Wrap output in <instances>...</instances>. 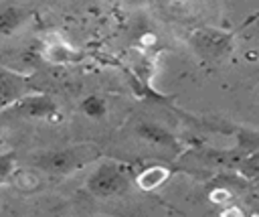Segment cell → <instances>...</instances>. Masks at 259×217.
<instances>
[{
    "label": "cell",
    "mask_w": 259,
    "mask_h": 217,
    "mask_svg": "<svg viewBox=\"0 0 259 217\" xmlns=\"http://www.w3.org/2000/svg\"><path fill=\"white\" fill-rule=\"evenodd\" d=\"M97 154H99V150L95 146L77 144V146H69V148L38 154L32 162H34V166H38L40 170H47L51 174H69V172L89 164Z\"/></svg>",
    "instance_id": "6da1fadb"
},
{
    "label": "cell",
    "mask_w": 259,
    "mask_h": 217,
    "mask_svg": "<svg viewBox=\"0 0 259 217\" xmlns=\"http://www.w3.org/2000/svg\"><path fill=\"white\" fill-rule=\"evenodd\" d=\"M2 118H12V120H49L57 122L59 110L57 103L45 95V93H34L28 91L26 95L18 97L14 103L4 107Z\"/></svg>",
    "instance_id": "7a4b0ae2"
},
{
    "label": "cell",
    "mask_w": 259,
    "mask_h": 217,
    "mask_svg": "<svg viewBox=\"0 0 259 217\" xmlns=\"http://www.w3.org/2000/svg\"><path fill=\"white\" fill-rule=\"evenodd\" d=\"M127 185H130V178L125 170L115 162H103L87 176V189L95 197L119 195L127 189Z\"/></svg>",
    "instance_id": "3957f363"
},
{
    "label": "cell",
    "mask_w": 259,
    "mask_h": 217,
    "mask_svg": "<svg viewBox=\"0 0 259 217\" xmlns=\"http://www.w3.org/2000/svg\"><path fill=\"white\" fill-rule=\"evenodd\" d=\"M192 43L198 49V53L214 59V57H221L229 51L231 37L221 32V30H214V28H202V30H196L192 34Z\"/></svg>",
    "instance_id": "277c9868"
},
{
    "label": "cell",
    "mask_w": 259,
    "mask_h": 217,
    "mask_svg": "<svg viewBox=\"0 0 259 217\" xmlns=\"http://www.w3.org/2000/svg\"><path fill=\"white\" fill-rule=\"evenodd\" d=\"M30 91V81L26 75L0 69V107H8L18 97L26 95Z\"/></svg>",
    "instance_id": "5b68a950"
},
{
    "label": "cell",
    "mask_w": 259,
    "mask_h": 217,
    "mask_svg": "<svg viewBox=\"0 0 259 217\" xmlns=\"http://www.w3.org/2000/svg\"><path fill=\"white\" fill-rule=\"evenodd\" d=\"M170 176V170L162 164H154V166H148L144 168L138 176H136V185L142 189V191H154L158 189L160 185H164Z\"/></svg>",
    "instance_id": "8992f818"
},
{
    "label": "cell",
    "mask_w": 259,
    "mask_h": 217,
    "mask_svg": "<svg viewBox=\"0 0 259 217\" xmlns=\"http://www.w3.org/2000/svg\"><path fill=\"white\" fill-rule=\"evenodd\" d=\"M26 18V10L16 6V4H6L0 6V37L2 34H12Z\"/></svg>",
    "instance_id": "52a82bcc"
},
{
    "label": "cell",
    "mask_w": 259,
    "mask_h": 217,
    "mask_svg": "<svg viewBox=\"0 0 259 217\" xmlns=\"http://www.w3.org/2000/svg\"><path fill=\"white\" fill-rule=\"evenodd\" d=\"M138 134H140L144 140L154 142V144H158V146H174V144H176L174 136H172L168 130H164L160 124H154V122H142V124L138 126Z\"/></svg>",
    "instance_id": "ba28073f"
},
{
    "label": "cell",
    "mask_w": 259,
    "mask_h": 217,
    "mask_svg": "<svg viewBox=\"0 0 259 217\" xmlns=\"http://www.w3.org/2000/svg\"><path fill=\"white\" fill-rule=\"evenodd\" d=\"M81 110H83L85 116H89V118H93V120H99V118L105 116L107 105H105V101H103L101 97L89 95V97H85V99L81 101Z\"/></svg>",
    "instance_id": "9c48e42d"
},
{
    "label": "cell",
    "mask_w": 259,
    "mask_h": 217,
    "mask_svg": "<svg viewBox=\"0 0 259 217\" xmlns=\"http://www.w3.org/2000/svg\"><path fill=\"white\" fill-rule=\"evenodd\" d=\"M14 172H16V154L14 152L0 154V185L12 180Z\"/></svg>",
    "instance_id": "30bf717a"
},
{
    "label": "cell",
    "mask_w": 259,
    "mask_h": 217,
    "mask_svg": "<svg viewBox=\"0 0 259 217\" xmlns=\"http://www.w3.org/2000/svg\"><path fill=\"white\" fill-rule=\"evenodd\" d=\"M168 10L178 18L192 16L196 12V0H170L168 2Z\"/></svg>",
    "instance_id": "8fae6325"
},
{
    "label": "cell",
    "mask_w": 259,
    "mask_h": 217,
    "mask_svg": "<svg viewBox=\"0 0 259 217\" xmlns=\"http://www.w3.org/2000/svg\"><path fill=\"white\" fill-rule=\"evenodd\" d=\"M47 57H49L51 61H55V63H65V61L71 59V51H69L63 43H53V45L49 47V51H47Z\"/></svg>",
    "instance_id": "7c38bea8"
},
{
    "label": "cell",
    "mask_w": 259,
    "mask_h": 217,
    "mask_svg": "<svg viewBox=\"0 0 259 217\" xmlns=\"http://www.w3.org/2000/svg\"><path fill=\"white\" fill-rule=\"evenodd\" d=\"M229 197H231V195H229L227 189H219V191H212V193H210V199H212L214 203H227Z\"/></svg>",
    "instance_id": "4fadbf2b"
},
{
    "label": "cell",
    "mask_w": 259,
    "mask_h": 217,
    "mask_svg": "<svg viewBox=\"0 0 259 217\" xmlns=\"http://www.w3.org/2000/svg\"><path fill=\"white\" fill-rule=\"evenodd\" d=\"M154 43H156V37L152 32H148V34L142 37V45H154Z\"/></svg>",
    "instance_id": "5bb4252c"
},
{
    "label": "cell",
    "mask_w": 259,
    "mask_h": 217,
    "mask_svg": "<svg viewBox=\"0 0 259 217\" xmlns=\"http://www.w3.org/2000/svg\"><path fill=\"white\" fill-rule=\"evenodd\" d=\"M107 2H115V0H107Z\"/></svg>",
    "instance_id": "9a60e30c"
}]
</instances>
